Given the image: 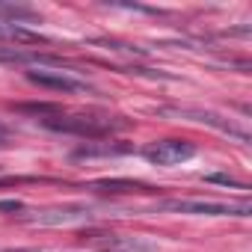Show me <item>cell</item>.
I'll return each mask as SVG.
<instances>
[{
  "instance_id": "cell-1",
  "label": "cell",
  "mask_w": 252,
  "mask_h": 252,
  "mask_svg": "<svg viewBox=\"0 0 252 252\" xmlns=\"http://www.w3.org/2000/svg\"><path fill=\"white\" fill-rule=\"evenodd\" d=\"M160 211L193 214V217H249V205H225V202H205V199H169L158 205Z\"/></svg>"
},
{
  "instance_id": "cell-7",
  "label": "cell",
  "mask_w": 252,
  "mask_h": 252,
  "mask_svg": "<svg viewBox=\"0 0 252 252\" xmlns=\"http://www.w3.org/2000/svg\"><path fill=\"white\" fill-rule=\"evenodd\" d=\"M208 181H214V184H225V187H240L234 178H228V175H208Z\"/></svg>"
},
{
  "instance_id": "cell-5",
  "label": "cell",
  "mask_w": 252,
  "mask_h": 252,
  "mask_svg": "<svg viewBox=\"0 0 252 252\" xmlns=\"http://www.w3.org/2000/svg\"><path fill=\"white\" fill-rule=\"evenodd\" d=\"M89 217L86 205H60V208H48L39 211L36 217H30L33 225H68V222H80Z\"/></svg>"
},
{
  "instance_id": "cell-8",
  "label": "cell",
  "mask_w": 252,
  "mask_h": 252,
  "mask_svg": "<svg viewBox=\"0 0 252 252\" xmlns=\"http://www.w3.org/2000/svg\"><path fill=\"white\" fill-rule=\"evenodd\" d=\"M21 202H0V211H18Z\"/></svg>"
},
{
  "instance_id": "cell-2",
  "label": "cell",
  "mask_w": 252,
  "mask_h": 252,
  "mask_svg": "<svg viewBox=\"0 0 252 252\" xmlns=\"http://www.w3.org/2000/svg\"><path fill=\"white\" fill-rule=\"evenodd\" d=\"M143 155L155 166H178V163H184V160H190L196 155V146L184 143V140H163V143L149 146Z\"/></svg>"
},
{
  "instance_id": "cell-3",
  "label": "cell",
  "mask_w": 252,
  "mask_h": 252,
  "mask_svg": "<svg viewBox=\"0 0 252 252\" xmlns=\"http://www.w3.org/2000/svg\"><path fill=\"white\" fill-rule=\"evenodd\" d=\"M169 116H187V119H193V122H199V125H208V128H217V131H222V134H228V137H234V140H240V143H249V131H243L240 125H234L231 119H225V116H220V113H211V110H193V107H178V110H166Z\"/></svg>"
},
{
  "instance_id": "cell-9",
  "label": "cell",
  "mask_w": 252,
  "mask_h": 252,
  "mask_svg": "<svg viewBox=\"0 0 252 252\" xmlns=\"http://www.w3.org/2000/svg\"><path fill=\"white\" fill-rule=\"evenodd\" d=\"M3 134H6V131H3V125H0V143H3Z\"/></svg>"
},
{
  "instance_id": "cell-6",
  "label": "cell",
  "mask_w": 252,
  "mask_h": 252,
  "mask_svg": "<svg viewBox=\"0 0 252 252\" xmlns=\"http://www.w3.org/2000/svg\"><path fill=\"white\" fill-rule=\"evenodd\" d=\"M0 42H42L36 33L18 27V24H9V21H0Z\"/></svg>"
},
{
  "instance_id": "cell-10",
  "label": "cell",
  "mask_w": 252,
  "mask_h": 252,
  "mask_svg": "<svg viewBox=\"0 0 252 252\" xmlns=\"http://www.w3.org/2000/svg\"><path fill=\"white\" fill-rule=\"evenodd\" d=\"M15 252H36V249H15Z\"/></svg>"
},
{
  "instance_id": "cell-4",
  "label": "cell",
  "mask_w": 252,
  "mask_h": 252,
  "mask_svg": "<svg viewBox=\"0 0 252 252\" xmlns=\"http://www.w3.org/2000/svg\"><path fill=\"white\" fill-rule=\"evenodd\" d=\"M27 80L36 83V86H45V89H54V92H89V86L83 80H74L63 71H27Z\"/></svg>"
}]
</instances>
